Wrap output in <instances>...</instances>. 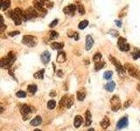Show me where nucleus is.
<instances>
[{"label": "nucleus", "mask_w": 140, "mask_h": 131, "mask_svg": "<svg viewBox=\"0 0 140 131\" xmlns=\"http://www.w3.org/2000/svg\"><path fill=\"white\" fill-rule=\"evenodd\" d=\"M8 17H10L11 19L14 21V23L17 26L20 25L23 21V17H24V11L21 10L20 8H16L14 10L10 11L6 13Z\"/></svg>", "instance_id": "1"}, {"label": "nucleus", "mask_w": 140, "mask_h": 131, "mask_svg": "<svg viewBox=\"0 0 140 131\" xmlns=\"http://www.w3.org/2000/svg\"><path fill=\"white\" fill-rule=\"evenodd\" d=\"M16 60V55L13 52H10L7 56L4 57L0 59V66L4 69H10V67L13 65Z\"/></svg>", "instance_id": "2"}, {"label": "nucleus", "mask_w": 140, "mask_h": 131, "mask_svg": "<svg viewBox=\"0 0 140 131\" xmlns=\"http://www.w3.org/2000/svg\"><path fill=\"white\" fill-rule=\"evenodd\" d=\"M22 43L29 47H33L38 44V38L35 36L25 35L22 38Z\"/></svg>", "instance_id": "3"}, {"label": "nucleus", "mask_w": 140, "mask_h": 131, "mask_svg": "<svg viewBox=\"0 0 140 131\" xmlns=\"http://www.w3.org/2000/svg\"><path fill=\"white\" fill-rule=\"evenodd\" d=\"M124 68H125V70L128 71V73H129V74L130 76L136 78L137 80H140V72L135 67V66H133L132 65H130V64L127 63L124 65Z\"/></svg>", "instance_id": "4"}, {"label": "nucleus", "mask_w": 140, "mask_h": 131, "mask_svg": "<svg viewBox=\"0 0 140 131\" xmlns=\"http://www.w3.org/2000/svg\"><path fill=\"white\" fill-rule=\"evenodd\" d=\"M73 104H74V97L72 95H64L62 99L61 100V102H60L61 107L63 106V107H66L67 109H70L73 106Z\"/></svg>", "instance_id": "5"}, {"label": "nucleus", "mask_w": 140, "mask_h": 131, "mask_svg": "<svg viewBox=\"0 0 140 131\" xmlns=\"http://www.w3.org/2000/svg\"><path fill=\"white\" fill-rule=\"evenodd\" d=\"M33 107H30V106H28V105H26V104L23 105L21 109H20V113H21V114L23 115V119H24L25 121L29 118V115L33 113Z\"/></svg>", "instance_id": "6"}, {"label": "nucleus", "mask_w": 140, "mask_h": 131, "mask_svg": "<svg viewBox=\"0 0 140 131\" xmlns=\"http://www.w3.org/2000/svg\"><path fill=\"white\" fill-rule=\"evenodd\" d=\"M117 45H118V48L122 52H128L130 51V45L126 42V40L124 38H123V37H119L118 41H117Z\"/></svg>", "instance_id": "7"}, {"label": "nucleus", "mask_w": 140, "mask_h": 131, "mask_svg": "<svg viewBox=\"0 0 140 131\" xmlns=\"http://www.w3.org/2000/svg\"><path fill=\"white\" fill-rule=\"evenodd\" d=\"M111 103V109L112 111L116 112L121 109V101L117 95H114L110 100Z\"/></svg>", "instance_id": "8"}, {"label": "nucleus", "mask_w": 140, "mask_h": 131, "mask_svg": "<svg viewBox=\"0 0 140 131\" xmlns=\"http://www.w3.org/2000/svg\"><path fill=\"white\" fill-rule=\"evenodd\" d=\"M109 59H110L111 63H113L114 66H116V71L118 72V73H122V74H123V73H124L125 68H123V66H122V64L119 62L118 59H116L115 57H112V56H109Z\"/></svg>", "instance_id": "9"}, {"label": "nucleus", "mask_w": 140, "mask_h": 131, "mask_svg": "<svg viewBox=\"0 0 140 131\" xmlns=\"http://www.w3.org/2000/svg\"><path fill=\"white\" fill-rule=\"evenodd\" d=\"M49 0H33L34 8L37 9V11H41L45 9V5H47Z\"/></svg>", "instance_id": "10"}, {"label": "nucleus", "mask_w": 140, "mask_h": 131, "mask_svg": "<svg viewBox=\"0 0 140 131\" xmlns=\"http://www.w3.org/2000/svg\"><path fill=\"white\" fill-rule=\"evenodd\" d=\"M76 9H77V5H75V4H69V5L66 6V7H64L63 12L65 13L66 15L74 16L75 11H76Z\"/></svg>", "instance_id": "11"}, {"label": "nucleus", "mask_w": 140, "mask_h": 131, "mask_svg": "<svg viewBox=\"0 0 140 131\" xmlns=\"http://www.w3.org/2000/svg\"><path fill=\"white\" fill-rule=\"evenodd\" d=\"M129 124V121H128V118L126 116L123 117L122 119L118 121L117 124H116V128L117 129H122V128H124L128 126Z\"/></svg>", "instance_id": "12"}, {"label": "nucleus", "mask_w": 140, "mask_h": 131, "mask_svg": "<svg viewBox=\"0 0 140 131\" xmlns=\"http://www.w3.org/2000/svg\"><path fill=\"white\" fill-rule=\"evenodd\" d=\"M40 59H41V61L43 62V64L47 65L48 62H49L50 59H51V53H50L48 51H45L44 52H42V54H41Z\"/></svg>", "instance_id": "13"}, {"label": "nucleus", "mask_w": 140, "mask_h": 131, "mask_svg": "<svg viewBox=\"0 0 140 131\" xmlns=\"http://www.w3.org/2000/svg\"><path fill=\"white\" fill-rule=\"evenodd\" d=\"M94 45V40L90 35H88L86 37V50H90Z\"/></svg>", "instance_id": "14"}, {"label": "nucleus", "mask_w": 140, "mask_h": 131, "mask_svg": "<svg viewBox=\"0 0 140 131\" xmlns=\"http://www.w3.org/2000/svg\"><path fill=\"white\" fill-rule=\"evenodd\" d=\"M100 125L101 127H102L103 129H106V128L109 127V125H110V121H109V119L108 118L107 116H105L104 118L102 119V121L100 122Z\"/></svg>", "instance_id": "15"}, {"label": "nucleus", "mask_w": 140, "mask_h": 131, "mask_svg": "<svg viewBox=\"0 0 140 131\" xmlns=\"http://www.w3.org/2000/svg\"><path fill=\"white\" fill-rule=\"evenodd\" d=\"M57 61L59 63H62V62H65L66 59H67V57H66V53L65 52H59L58 55H57Z\"/></svg>", "instance_id": "16"}, {"label": "nucleus", "mask_w": 140, "mask_h": 131, "mask_svg": "<svg viewBox=\"0 0 140 131\" xmlns=\"http://www.w3.org/2000/svg\"><path fill=\"white\" fill-rule=\"evenodd\" d=\"M51 47L54 50H61L64 47V43L62 42H53L51 43Z\"/></svg>", "instance_id": "17"}, {"label": "nucleus", "mask_w": 140, "mask_h": 131, "mask_svg": "<svg viewBox=\"0 0 140 131\" xmlns=\"http://www.w3.org/2000/svg\"><path fill=\"white\" fill-rule=\"evenodd\" d=\"M82 121H83V119L81 115H76L75 118V121H74V125L75 128H79L81 127V125L82 124Z\"/></svg>", "instance_id": "18"}, {"label": "nucleus", "mask_w": 140, "mask_h": 131, "mask_svg": "<svg viewBox=\"0 0 140 131\" xmlns=\"http://www.w3.org/2000/svg\"><path fill=\"white\" fill-rule=\"evenodd\" d=\"M115 87H116V83H115L114 81H109L106 85H105V89H106L108 92L114 91Z\"/></svg>", "instance_id": "19"}, {"label": "nucleus", "mask_w": 140, "mask_h": 131, "mask_svg": "<svg viewBox=\"0 0 140 131\" xmlns=\"http://www.w3.org/2000/svg\"><path fill=\"white\" fill-rule=\"evenodd\" d=\"M41 121H42V119H41V117L40 115H38L31 121L30 124H31L32 126H39L41 123Z\"/></svg>", "instance_id": "20"}, {"label": "nucleus", "mask_w": 140, "mask_h": 131, "mask_svg": "<svg viewBox=\"0 0 140 131\" xmlns=\"http://www.w3.org/2000/svg\"><path fill=\"white\" fill-rule=\"evenodd\" d=\"M11 6L10 0H1V9L2 10H7Z\"/></svg>", "instance_id": "21"}, {"label": "nucleus", "mask_w": 140, "mask_h": 131, "mask_svg": "<svg viewBox=\"0 0 140 131\" xmlns=\"http://www.w3.org/2000/svg\"><path fill=\"white\" fill-rule=\"evenodd\" d=\"M86 122H85V125L86 126H89L91 124V122H92V118H91V113L89 110H87L86 111Z\"/></svg>", "instance_id": "22"}, {"label": "nucleus", "mask_w": 140, "mask_h": 131, "mask_svg": "<svg viewBox=\"0 0 140 131\" xmlns=\"http://www.w3.org/2000/svg\"><path fill=\"white\" fill-rule=\"evenodd\" d=\"M44 73H45V70L42 69V70H40L38 71L37 73H35L33 74V77L35 78V79H38V80H41L44 78Z\"/></svg>", "instance_id": "23"}, {"label": "nucleus", "mask_w": 140, "mask_h": 131, "mask_svg": "<svg viewBox=\"0 0 140 131\" xmlns=\"http://www.w3.org/2000/svg\"><path fill=\"white\" fill-rule=\"evenodd\" d=\"M68 36L69 37V38H75V40H79V34L74 31H72V30H68Z\"/></svg>", "instance_id": "24"}, {"label": "nucleus", "mask_w": 140, "mask_h": 131, "mask_svg": "<svg viewBox=\"0 0 140 131\" xmlns=\"http://www.w3.org/2000/svg\"><path fill=\"white\" fill-rule=\"evenodd\" d=\"M37 89H38L37 86H36V85H34V84L29 85V86L27 87V90H28L29 93H31L32 95H34V94L37 92Z\"/></svg>", "instance_id": "25"}, {"label": "nucleus", "mask_w": 140, "mask_h": 131, "mask_svg": "<svg viewBox=\"0 0 140 131\" xmlns=\"http://www.w3.org/2000/svg\"><path fill=\"white\" fill-rule=\"evenodd\" d=\"M77 100L80 101V102H82V101H83L85 99V96H86V94H85L84 91L82 90H80L77 92Z\"/></svg>", "instance_id": "26"}, {"label": "nucleus", "mask_w": 140, "mask_h": 131, "mask_svg": "<svg viewBox=\"0 0 140 131\" xmlns=\"http://www.w3.org/2000/svg\"><path fill=\"white\" fill-rule=\"evenodd\" d=\"M88 25H89L88 20H82V21L80 22L79 25H78V28H79L80 30H83L88 26Z\"/></svg>", "instance_id": "27"}, {"label": "nucleus", "mask_w": 140, "mask_h": 131, "mask_svg": "<svg viewBox=\"0 0 140 131\" xmlns=\"http://www.w3.org/2000/svg\"><path fill=\"white\" fill-rule=\"evenodd\" d=\"M105 62H103V61H99V62H97V63H95V71H98V70H101L102 68H103L105 66Z\"/></svg>", "instance_id": "28"}, {"label": "nucleus", "mask_w": 140, "mask_h": 131, "mask_svg": "<svg viewBox=\"0 0 140 131\" xmlns=\"http://www.w3.org/2000/svg\"><path fill=\"white\" fill-rule=\"evenodd\" d=\"M59 37V33L55 31H50L49 32V40H55L56 38Z\"/></svg>", "instance_id": "29"}, {"label": "nucleus", "mask_w": 140, "mask_h": 131, "mask_svg": "<svg viewBox=\"0 0 140 131\" xmlns=\"http://www.w3.org/2000/svg\"><path fill=\"white\" fill-rule=\"evenodd\" d=\"M56 107V102L54 100H51L47 102V107L49 109H54Z\"/></svg>", "instance_id": "30"}, {"label": "nucleus", "mask_w": 140, "mask_h": 131, "mask_svg": "<svg viewBox=\"0 0 140 131\" xmlns=\"http://www.w3.org/2000/svg\"><path fill=\"white\" fill-rule=\"evenodd\" d=\"M112 75H113V72L112 71H107V72L103 73V78L105 80H109L112 77Z\"/></svg>", "instance_id": "31"}, {"label": "nucleus", "mask_w": 140, "mask_h": 131, "mask_svg": "<svg viewBox=\"0 0 140 131\" xmlns=\"http://www.w3.org/2000/svg\"><path fill=\"white\" fill-rule=\"evenodd\" d=\"M101 59H102V54H101L100 52H96V53L94 55V57H93V60L95 61V63L99 62L101 60Z\"/></svg>", "instance_id": "32"}, {"label": "nucleus", "mask_w": 140, "mask_h": 131, "mask_svg": "<svg viewBox=\"0 0 140 131\" xmlns=\"http://www.w3.org/2000/svg\"><path fill=\"white\" fill-rule=\"evenodd\" d=\"M77 9H78V11H79L81 15H83L85 13V9H84L83 5H82V4H77Z\"/></svg>", "instance_id": "33"}, {"label": "nucleus", "mask_w": 140, "mask_h": 131, "mask_svg": "<svg viewBox=\"0 0 140 131\" xmlns=\"http://www.w3.org/2000/svg\"><path fill=\"white\" fill-rule=\"evenodd\" d=\"M16 95H17L19 98H25V97H26V92L20 90V91H19V92H17Z\"/></svg>", "instance_id": "34"}, {"label": "nucleus", "mask_w": 140, "mask_h": 131, "mask_svg": "<svg viewBox=\"0 0 140 131\" xmlns=\"http://www.w3.org/2000/svg\"><path fill=\"white\" fill-rule=\"evenodd\" d=\"M58 22H59V20L57 19V18H56V19H54V21L50 23V25H49V27H51V28H53V27L56 26V25L58 24Z\"/></svg>", "instance_id": "35"}, {"label": "nucleus", "mask_w": 140, "mask_h": 131, "mask_svg": "<svg viewBox=\"0 0 140 131\" xmlns=\"http://www.w3.org/2000/svg\"><path fill=\"white\" fill-rule=\"evenodd\" d=\"M109 34H111L113 37H117L118 36V32L116 31V30H110V31L109 32Z\"/></svg>", "instance_id": "36"}, {"label": "nucleus", "mask_w": 140, "mask_h": 131, "mask_svg": "<svg viewBox=\"0 0 140 131\" xmlns=\"http://www.w3.org/2000/svg\"><path fill=\"white\" fill-rule=\"evenodd\" d=\"M19 33H20V32H19V31H15V32H11V33H8V35H9V36H11V37H12V36L19 35Z\"/></svg>", "instance_id": "37"}, {"label": "nucleus", "mask_w": 140, "mask_h": 131, "mask_svg": "<svg viewBox=\"0 0 140 131\" xmlns=\"http://www.w3.org/2000/svg\"><path fill=\"white\" fill-rule=\"evenodd\" d=\"M131 101L130 100H129V101H127V102H126L125 103H124V106H123V107H129L130 105H131Z\"/></svg>", "instance_id": "38"}, {"label": "nucleus", "mask_w": 140, "mask_h": 131, "mask_svg": "<svg viewBox=\"0 0 140 131\" xmlns=\"http://www.w3.org/2000/svg\"><path fill=\"white\" fill-rule=\"evenodd\" d=\"M115 23H116L117 26H119V27L122 26V21H120V20H115Z\"/></svg>", "instance_id": "39"}, {"label": "nucleus", "mask_w": 140, "mask_h": 131, "mask_svg": "<svg viewBox=\"0 0 140 131\" xmlns=\"http://www.w3.org/2000/svg\"><path fill=\"white\" fill-rule=\"evenodd\" d=\"M57 73H58V76H59V77H62L63 74H62V72H61V70H59L58 72H57Z\"/></svg>", "instance_id": "40"}, {"label": "nucleus", "mask_w": 140, "mask_h": 131, "mask_svg": "<svg viewBox=\"0 0 140 131\" xmlns=\"http://www.w3.org/2000/svg\"><path fill=\"white\" fill-rule=\"evenodd\" d=\"M50 95H51L52 97H54V95H56V94L54 93V92H51V93H50Z\"/></svg>", "instance_id": "41"}, {"label": "nucleus", "mask_w": 140, "mask_h": 131, "mask_svg": "<svg viewBox=\"0 0 140 131\" xmlns=\"http://www.w3.org/2000/svg\"><path fill=\"white\" fill-rule=\"evenodd\" d=\"M88 131H95V130H94V128H89Z\"/></svg>", "instance_id": "42"}, {"label": "nucleus", "mask_w": 140, "mask_h": 131, "mask_svg": "<svg viewBox=\"0 0 140 131\" xmlns=\"http://www.w3.org/2000/svg\"><path fill=\"white\" fill-rule=\"evenodd\" d=\"M34 131H40V129H35Z\"/></svg>", "instance_id": "43"}]
</instances>
